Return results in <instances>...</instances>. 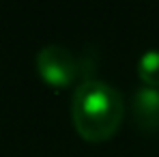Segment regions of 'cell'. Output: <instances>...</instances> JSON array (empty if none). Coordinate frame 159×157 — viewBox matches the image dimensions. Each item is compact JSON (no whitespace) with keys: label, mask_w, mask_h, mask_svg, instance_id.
<instances>
[{"label":"cell","mask_w":159,"mask_h":157,"mask_svg":"<svg viewBox=\"0 0 159 157\" xmlns=\"http://www.w3.org/2000/svg\"><path fill=\"white\" fill-rule=\"evenodd\" d=\"M37 71L50 86L67 88L75 82L80 73V65L71 50L58 43H50L41 48L37 54Z\"/></svg>","instance_id":"cell-2"},{"label":"cell","mask_w":159,"mask_h":157,"mask_svg":"<svg viewBox=\"0 0 159 157\" xmlns=\"http://www.w3.org/2000/svg\"><path fill=\"white\" fill-rule=\"evenodd\" d=\"M138 76L144 86L159 88V50H146L138 58Z\"/></svg>","instance_id":"cell-4"},{"label":"cell","mask_w":159,"mask_h":157,"mask_svg":"<svg viewBox=\"0 0 159 157\" xmlns=\"http://www.w3.org/2000/svg\"><path fill=\"white\" fill-rule=\"evenodd\" d=\"M133 121L144 131L159 129V88L140 86L133 93Z\"/></svg>","instance_id":"cell-3"},{"label":"cell","mask_w":159,"mask_h":157,"mask_svg":"<svg viewBox=\"0 0 159 157\" xmlns=\"http://www.w3.org/2000/svg\"><path fill=\"white\" fill-rule=\"evenodd\" d=\"M71 116L78 133L88 142L110 140L123 123V95L107 82L84 80L73 93Z\"/></svg>","instance_id":"cell-1"}]
</instances>
